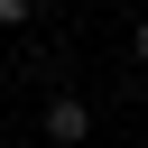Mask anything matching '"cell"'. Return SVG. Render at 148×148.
<instances>
[{
	"mask_svg": "<svg viewBox=\"0 0 148 148\" xmlns=\"http://www.w3.org/2000/svg\"><path fill=\"white\" fill-rule=\"evenodd\" d=\"M28 9H37V0H0V28H18V18H28Z\"/></svg>",
	"mask_w": 148,
	"mask_h": 148,
	"instance_id": "2",
	"label": "cell"
},
{
	"mask_svg": "<svg viewBox=\"0 0 148 148\" xmlns=\"http://www.w3.org/2000/svg\"><path fill=\"white\" fill-rule=\"evenodd\" d=\"M139 74H148V18H139Z\"/></svg>",
	"mask_w": 148,
	"mask_h": 148,
	"instance_id": "3",
	"label": "cell"
},
{
	"mask_svg": "<svg viewBox=\"0 0 148 148\" xmlns=\"http://www.w3.org/2000/svg\"><path fill=\"white\" fill-rule=\"evenodd\" d=\"M46 139H65V148H74V139H92V111H83L74 92H65V102H46Z\"/></svg>",
	"mask_w": 148,
	"mask_h": 148,
	"instance_id": "1",
	"label": "cell"
}]
</instances>
